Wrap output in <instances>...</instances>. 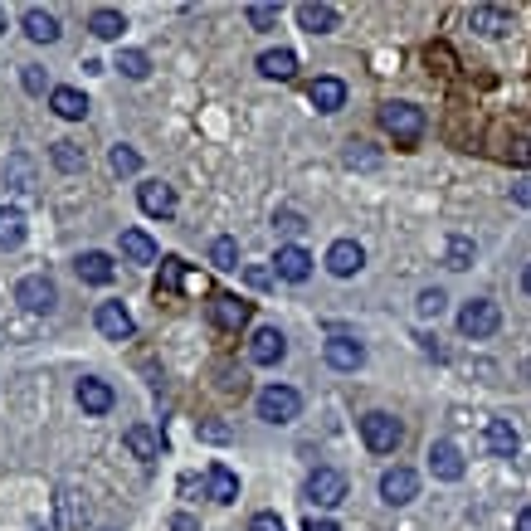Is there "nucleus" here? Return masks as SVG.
I'll list each match as a JSON object with an SVG mask.
<instances>
[{
	"mask_svg": "<svg viewBox=\"0 0 531 531\" xmlns=\"http://www.w3.org/2000/svg\"><path fill=\"white\" fill-rule=\"evenodd\" d=\"M361 439H366L371 454H395L405 444V424L385 410H371V415H361Z\"/></svg>",
	"mask_w": 531,
	"mask_h": 531,
	"instance_id": "obj_1",
	"label": "nucleus"
},
{
	"mask_svg": "<svg viewBox=\"0 0 531 531\" xmlns=\"http://www.w3.org/2000/svg\"><path fill=\"white\" fill-rule=\"evenodd\" d=\"M380 127H385L400 147H415L419 137H424V113H419L415 103H385V108H380Z\"/></svg>",
	"mask_w": 531,
	"mask_h": 531,
	"instance_id": "obj_2",
	"label": "nucleus"
},
{
	"mask_svg": "<svg viewBox=\"0 0 531 531\" xmlns=\"http://www.w3.org/2000/svg\"><path fill=\"white\" fill-rule=\"evenodd\" d=\"M497 327H502V307H497L493 298H473V303L458 307V332H463V337L483 342V337H493Z\"/></svg>",
	"mask_w": 531,
	"mask_h": 531,
	"instance_id": "obj_3",
	"label": "nucleus"
},
{
	"mask_svg": "<svg viewBox=\"0 0 531 531\" xmlns=\"http://www.w3.org/2000/svg\"><path fill=\"white\" fill-rule=\"evenodd\" d=\"M298 415H303V395L293 385H268V390H259V419L264 424H293Z\"/></svg>",
	"mask_w": 531,
	"mask_h": 531,
	"instance_id": "obj_4",
	"label": "nucleus"
},
{
	"mask_svg": "<svg viewBox=\"0 0 531 531\" xmlns=\"http://www.w3.org/2000/svg\"><path fill=\"white\" fill-rule=\"evenodd\" d=\"M15 303L25 307V312H54L59 307V288L44 273H30V278L15 283Z\"/></svg>",
	"mask_w": 531,
	"mask_h": 531,
	"instance_id": "obj_5",
	"label": "nucleus"
},
{
	"mask_svg": "<svg viewBox=\"0 0 531 531\" xmlns=\"http://www.w3.org/2000/svg\"><path fill=\"white\" fill-rule=\"evenodd\" d=\"M322 356H327L332 371H361V366H366V346L356 342L351 332H332V337L322 342Z\"/></svg>",
	"mask_w": 531,
	"mask_h": 531,
	"instance_id": "obj_6",
	"label": "nucleus"
},
{
	"mask_svg": "<svg viewBox=\"0 0 531 531\" xmlns=\"http://www.w3.org/2000/svg\"><path fill=\"white\" fill-rule=\"evenodd\" d=\"M307 502H317V507H342L346 502V473L337 468H317L312 478H307Z\"/></svg>",
	"mask_w": 531,
	"mask_h": 531,
	"instance_id": "obj_7",
	"label": "nucleus"
},
{
	"mask_svg": "<svg viewBox=\"0 0 531 531\" xmlns=\"http://www.w3.org/2000/svg\"><path fill=\"white\" fill-rule=\"evenodd\" d=\"M249 317H254V303H244L239 293H215V298H210V322H215L220 332H239Z\"/></svg>",
	"mask_w": 531,
	"mask_h": 531,
	"instance_id": "obj_8",
	"label": "nucleus"
},
{
	"mask_svg": "<svg viewBox=\"0 0 531 531\" xmlns=\"http://www.w3.org/2000/svg\"><path fill=\"white\" fill-rule=\"evenodd\" d=\"M415 497H419L415 468H385V473H380V502L405 507V502H415Z\"/></svg>",
	"mask_w": 531,
	"mask_h": 531,
	"instance_id": "obj_9",
	"label": "nucleus"
},
{
	"mask_svg": "<svg viewBox=\"0 0 531 531\" xmlns=\"http://www.w3.org/2000/svg\"><path fill=\"white\" fill-rule=\"evenodd\" d=\"M93 322H98V332H103L108 342H132V337H137V322H132V312L122 303H98Z\"/></svg>",
	"mask_w": 531,
	"mask_h": 531,
	"instance_id": "obj_10",
	"label": "nucleus"
},
{
	"mask_svg": "<svg viewBox=\"0 0 531 531\" xmlns=\"http://www.w3.org/2000/svg\"><path fill=\"white\" fill-rule=\"evenodd\" d=\"M429 473H434L439 483H458V478L468 473V463H463V454H458V444L434 439V444H429Z\"/></svg>",
	"mask_w": 531,
	"mask_h": 531,
	"instance_id": "obj_11",
	"label": "nucleus"
},
{
	"mask_svg": "<svg viewBox=\"0 0 531 531\" xmlns=\"http://www.w3.org/2000/svg\"><path fill=\"white\" fill-rule=\"evenodd\" d=\"M468 30H478L483 39L512 35V10L507 5H473L468 10Z\"/></svg>",
	"mask_w": 531,
	"mask_h": 531,
	"instance_id": "obj_12",
	"label": "nucleus"
},
{
	"mask_svg": "<svg viewBox=\"0 0 531 531\" xmlns=\"http://www.w3.org/2000/svg\"><path fill=\"white\" fill-rule=\"evenodd\" d=\"M137 205H142V215H152V220H171V215H176V190L166 186V181H142V186H137Z\"/></svg>",
	"mask_w": 531,
	"mask_h": 531,
	"instance_id": "obj_13",
	"label": "nucleus"
},
{
	"mask_svg": "<svg viewBox=\"0 0 531 531\" xmlns=\"http://www.w3.org/2000/svg\"><path fill=\"white\" fill-rule=\"evenodd\" d=\"M366 268V249L356 244V239H337L332 249H327V273L332 278H356Z\"/></svg>",
	"mask_w": 531,
	"mask_h": 531,
	"instance_id": "obj_14",
	"label": "nucleus"
},
{
	"mask_svg": "<svg viewBox=\"0 0 531 531\" xmlns=\"http://www.w3.org/2000/svg\"><path fill=\"white\" fill-rule=\"evenodd\" d=\"M288 356V337L278 332V327H259L254 337H249V361L254 366H278Z\"/></svg>",
	"mask_w": 531,
	"mask_h": 531,
	"instance_id": "obj_15",
	"label": "nucleus"
},
{
	"mask_svg": "<svg viewBox=\"0 0 531 531\" xmlns=\"http://www.w3.org/2000/svg\"><path fill=\"white\" fill-rule=\"evenodd\" d=\"M298 25H303L307 35H332V30L342 25V10L327 5V0H303V5H298Z\"/></svg>",
	"mask_w": 531,
	"mask_h": 531,
	"instance_id": "obj_16",
	"label": "nucleus"
},
{
	"mask_svg": "<svg viewBox=\"0 0 531 531\" xmlns=\"http://www.w3.org/2000/svg\"><path fill=\"white\" fill-rule=\"evenodd\" d=\"M273 273H278L283 283H307V278H312V254H307L303 244H283L278 259H273Z\"/></svg>",
	"mask_w": 531,
	"mask_h": 531,
	"instance_id": "obj_17",
	"label": "nucleus"
},
{
	"mask_svg": "<svg viewBox=\"0 0 531 531\" xmlns=\"http://www.w3.org/2000/svg\"><path fill=\"white\" fill-rule=\"evenodd\" d=\"M78 405H83V415H108V410L117 405L113 385L98 380V376H83L78 380Z\"/></svg>",
	"mask_w": 531,
	"mask_h": 531,
	"instance_id": "obj_18",
	"label": "nucleus"
},
{
	"mask_svg": "<svg viewBox=\"0 0 531 531\" xmlns=\"http://www.w3.org/2000/svg\"><path fill=\"white\" fill-rule=\"evenodd\" d=\"M74 268H78V278H83V283H93V288H108V283L117 278V264L108 259V254H103V249H88V254H78Z\"/></svg>",
	"mask_w": 531,
	"mask_h": 531,
	"instance_id": "obj_19",
	"label": "nucleus"
},
{
	"mask_svg": "<svg viewBox=\"0 0 531 531\" xmlns=\"http://www.w3.org/2000/svg\"><path fill=\"white\" fill-rule=\"evenodd\" d=\"M483 444H488V454H497V458H517L522 434H517L507 419H488V424H483Z\"/></svg>",
	"mask_w": 531,
	"mask_h": 531,
	"instance_id": "obj_20",
	"label": "nucleus"
},
{
	"mask_svg": "<svg viewBox=\"0 0 531 531\" xmlns=\"http://www.w3.org/2000/svg\"><path fill=\"white\" fill-rule=\"evenodd\" d=\"M307 98H312L317 113H342L346 108V83L342 78H332V74H322L312 88H307Z\"/></svg>",
	"mask_w": 531,
	"mask_h": 531,
	"instance_id": "obj_21",
	"label": "nucleus"
},
{
	"mask_svg": "<svg viewBox=\"0 0 531 531\" xmlns=\"http://www.w3.org/2000/svg\"><path fill=\"white\" fill-rule=\"evenodd\" d=\"M20 30L35 39V44H54V39L64 35V30H59V15H54V10H44V5H30V10H25Z\"/></svg>",
	"mask_w": 531,
	"mask_h": 531,
	"instance_id": "obj_22",
	"label": "nucleus"
},
{
	"mask_svg": "<svg viewBox=\"0 0 531 531\" xmlns=\"http://www.w3.org/2000/svg\"><path fill=\"white\" fill-rule=\"evenodd\" d=\"M117 244H122V259H127V264H156V259H161V249H156V239L147 229H122Z\"/></svg>",
	"mask_w": 531,
	"mask_h": 531,
	"instance_id": "obj_23",
	"label": "nucleus"
},
{
	"mask_svg": "<svg viewBox=\"0 0 531 531\" xmlns=\"http://www.w3.org/2000/svg\"><path fill=\"white\" fill-rule=\"evenodd\" d=\"M5 186L15 190V195H35V161H30V152H10L5 156Z\"/></svg>",
	"mask_w": 531,
	"mask_h": 531,
	"instance_id": "obj_24",
	"label": "nucleus"
},
{
	"mask_svg": "<svg viewBox=\"0 0 531 531\" xmlns=\"http://www.w3.org/2000/svg\"><path fill=\"white\" fill-rule=\"evenodd\" d=\"M122 444H127V454L132 458H142V463H152L156 454H161V434H156L152 424H127V434H122Z\"/></svg>",
	"mask_w": 531,
	"mask_h": 531,
	"instance_id": "obj_25",
	"label": "nucleus"
},
{
	"mask_svg": "<svg viewBox=\"0 0 531 531\" xmlns=\"http://www.w3.org/2000/svg\"><path fill=\"white\" fill-rule=\"evenodd\" d=\"M205 493L215 497L220 507L239 502V478H234V468H225V463H210V468H205Z\"/></svg>",
	"mask_w": 531,
	"mask_h": 531,
	"instance_id": "obj_26",
	"label": "nucleus"
},
{
	"mask_svg": "<svg viewBox=\"0 0 531 531\" xmlns=\"http://www.w3.org/2000/svg\"><path fill=\"white\" fill-rule=\"evenodd\" d=\"M122 30H127V15L113 10V5H98V10L88 15V35L93 39H122Z\"/></svg>",
	"mask_w": 531,
	"mask_h": 531,
	"instance_id": "obj_27",
	"label": "nucleus"
},
{
	"mask_svg": "<svg viewBox=\"0 0 531 531\" xmlns=\"http://www.w3.org/2000/svg\"><path fill=\"white\" fill-rule=\"evenodd\" d=\"M259 74L288 83V78L298 74V54H293V49H264V54H259Z\"/></svg>",
	"mask_w": 531,
	"mask_h": 531,
	"instance_id": "obj_28",
	"label": "nucleus"
},
{
	"mask_svg": "<svg viewBox=\"0 0 531 531\" xmlns=\"http://www.w3.org/2000/svg\"><path fill=\"white\" fill-rule=\"evenodd\" d=\"M49 108L64 117V122H83L88 117V98L78 88H49Z\"/></svg>",
	"mask_w": 531,
	"mask_h": 531,
	"instance_id": "obj_29",
	"label": "nucleus"
},
{
	"mask_svg": "<svg viewBox=\"0 0 531 531\" xmlns=\"http://www.w3.org/2000/svg\"><path fill=\"white\" fill-rule=\"evenodd\" d=\"M59 517H64V527H88V502H83V493L78 488H59Z\"/></svg>",
	"mask_w": 531,
	"mask_h": 531,
	"instance_id": "obj_30",
	"label": "nucleus"
},
{
	"mask_svg": "<svg viewBox=\"0 0 531 531\" xmlns=\"http://www.w3.org/2000/svg\"><path fill=\"white\" fill-rule=\"evenodd\" d=\"M25 244V215L15 205H0V249H20Z\"/></svg>",
	"mask_w": 531,
	"mask_h": 531,
	"instance_id": "obj_31",
	"label": "nucleus"
},
{
	"mask_svg": "<svg viewBox=\"0 0 531 531\" xmlns=\"http://www.w3.org/2000/svg\"><path fill=\"white\" fill-rule=\"evenodd\" d=\"M49 161H54L59 171H69V176H74V171L88 166V152H83L78 142H54V147H49Z\"/></svg>",
	"mask_w": 531,
	"mask_h": 531,
	"instance_id": "obj_32",
	"label": "nucleus"
},
{
	"mask_svg": "<svg viewBox=\"0 0 531 531\" xmlns=\"http://www.w3.org/2000/svg\"><path fill=\"white\" fill-rule=\"evenodd\" d=\"M113 69H117L122 78H132V83H142V78L152 74V59H147L142 49H122V54H117V64H113Z\"/></svg>",
	"mask_w": 531,
	"mask_h": 531,
	"instance_id": "obj_33",
	"label": "nucleus"
},
{
	"mask_svg": "<svg viewBox=\"0 0 531 531\" xmlns=\"http://www.w3.org/2000/svg\"><path fill=\"white\" fill-rule=\"evenodd\" d=\"M473 259H478L473 239H463V234H454V239H449V249H444V264H449V268H473Z\"/></svg>",
	"mask_w": 531,
	"mask_h": 531,
	"instance_id": "obj_34",
	"label": "nucleus"
},
{
	"mask_svg": "<svg viewBox=\"0 0 531 531\" xmlns=\"http://www.w3.org/2000/svg\"><path fill=\"white\" fill-rule=\"evenodd\" d=\"M210 264L215 268H239V239H229V234H220L215 244H210Z\"/></svg>",
	"mask_w": 531,
	"mask_h": 531,
	"instance_id": "obj_35",
	"label": "nucleus"
},
{
	"mask_svg": "<svg viewBox=\"0 0 531 531\" xmlns=\"http://www.w3.org/2000/svg\"><path fill=\"white\" fill-rule=\"evenodd\" d=\"M108 166H113L117 176H137V171H142V156L132 152V147H122V142H117L113 156H108Z\"/></svg>",
	"mask_w": 531,
	"mask_h": 531,
	"instance_id": "obj_36",
	"label": "nucleus"
},
{
	"mask_svg": "<svg viewBox=\"0 0 531 531\" xmlns=\"http://www.w3.org/2000/svg\"><path fill=\"white\" fill-rule=\"evenodd\" d=\"M195 434H200L205 444H229V439H234V429L220 424V419H200V424H195Z\"/></svg>",
	"mask_w": 531,
	"mask_h": 531,
	"instance_id": "obj_37",
	"label": "nucleus"
},
{
	"mask_svg": "<svg viewBox=\"0 0 531 531\" xmlns=\"http://www.w3.org/2000/svg\"><path fill=\"white\" fill-rule=\"evenodd\" d=\"M181 278H186L181 259H161V293H181Z\"/></svg>",
	"mask_w": 531,
	"mask_h": 531,
	"instance_id": "obj_38",
	"label": "nucleus"
},
{
	"mask_svg": "<svg viewBox=\"0 0 531 531\" xmlns=\"http://www.w3.org/2000/svg\"><path fill=\"white\" fill-rule=\"evenodd\" d=\"M415 307H419V317H439V312L449 307V298H444V288H424Z\"/></svg>",
	"mask_w": 531,
	"mask_h": 531,
	"instance_id": "obj_39",
	"label": "nucleus"
},
{
	"mask_svg": "<svg viewBox=\"0 0 531 531\" xmlns=\"http://www.w3.org/2000/svg\"><path fill=\"white\" fill-rule=\"evenodd\" d=\"M249 30H273L278 25V5H249Z\"/></svg>",
	"mask_w": 531,
	"mask_h": 531,
	"instance_id": "obj_40",
	"label": "nucleus"
},
{
	"mask_svg": "<svg viewBox=\"0 0 531 531\" xmlns=\"http://www.w3.org/2000/svg\"><path fill=\"white\" fill-rule=\"evenodd\" d=\"M273 225H278V234H303L307 215H298V210H278V215H273Z\"/></svg>",
	"mask_w": 531,
	"mask_h": 531,
	"instance_id": "obj_41",
	"label": "nucleus"
},
{
	"mask_svg": "<svg viewBox=\"0 0 531 531\" xmlns=\"http://www.w3.org/2000/svg\"><path fill=\"white\" fill-rule=\"evenodd\" d=\"M249 531H288V527H283L278 512H254V517H249Z\"/></svg>",
	"mask_w": 531,
	"mask_h": 531,
	"instance_id": "obj_42",
	"label": "nucleus"
},
{
	"mask_svg": "<svg viewBox=\"0 0 531 531\" xmlns=\"http://www.w3.org/2000/svg\"><path fill=\"white\" fill-rule=\"evenodd\" d=\"M244 283H249V288H268V283H273V268L249 264V268H244Z\"/></svg>",
	"mask_w": 531,
	"mask_h": 531,
	"instance_id": "obj_43",
	"label": "nucleus"
},
{
	"mask_svg": "<svg viewBox=\"0 0 531 531\" xmlns=\"http://www.w3.org/2000/svg\"><path fill=\"white\" fill-rule=\"evenodd\" d=\"M25 88H30V93H44V69H39V64H25Z\"/></svg>",
	"mask_w": 531,
	"mask_h": 531,
	"instance_id": "obj_44",
	"label": "nucleus"
},
{
	"mask_svg": "<svg viewBox=\"0 0 531 531\" xmlns=\"http://www.w3.org/2000/svg\"><path fill=\"white\" fill-rule=\"evenodd\" d=\"M346 166H376V156L361 152V142H351V152H346Z\"/></svg>",
	"mask_w": 531,
	"mask_h": 531,
	"instance_id": "obj_45",
	"label": "nucleus"
},
{
	"mask_svg": "<svg viewBox=\"0 0 531 531\" xmlns=\"http://www.w3.org/2000/svg\"><path fill=\"white\" fill-rule=\"evenodd\" d=\"M171 531H200V522L186 517V512H176V517H171Z\"/></svg>",
	"mask_w": 531,
	"mask_h": 531,
	"instance_id": "obj_46",
	"label": "nucleus"
},
{
	"mask_svg": "<svg viewBox=\"0 0 531 531\" xmlns=\"http://www.w3.org/2000/svg\"><path fill=\"white\" fill-rule=\"evenodd\" d=\"M303 531H342V527H337V522H327V517H307Z\"/></svg>",
	"mask_w": 531,
	"mask_h": 531,
	"instance_id": "obj_47",
	"label": "nucleus"
},
{
	"mask_svg": "<svg viewBox=\"0 0 531 531\" xmlns=\"http://www.w3.org/2000/svg\"><path fill=\"white\" fill-rule=\"evenodd\" d=\"M512 161H522V166H531V142H522V147L512 152Z\"/></svg>",
	"mask_w": 531,
	"mask_h": 531,
	"instance_id": "obj_48",
	"label": "nucleus"
},
{
	"mask_svg": "<svg viewBox=\"0 0 531 531\" xmlns=\"http://www.w3.org/2000/svg\"><path fill=\"white\" fill-rule=\"evenodd\" d=\"M517 531H531V507H522V512H517Z\"/></svg>",
	"mask_w": 531,
	"mask_h": 531,
	"instance_id": "obj_49",
	"label": "nucleus"
},
{
	"mask_svg": "<svg viewBox=\"0 0 531 531\" xmlns=\"http://www.w3.org/2000/svg\"><path fill=\"white\" fill-rule=\"evenodd\" d=\"M517 200H522V205H531V181H522V186H517Z\"/></svg>",
	"mask_w": 531,
	"mask_h": 531,
	"instance_id": "obj_50",
	"label": "nucleus"
},
{
	"mask_svg": "<svg viewBox=\"0 0 531 531\" xmlns=\"http://www.w3.org/2000/svg\"><path fill=\"white\" fill-rule=\"evenodd\" d=\"M522 288H527V293H531V264H527V273H522Z\"/></svg>",
	"mask_w": 531,
	"mask_h": 531,
	"instance_id": "obj_51",
	"label": "nucleus"
},
{
	"mask_svg": "<svg viewBox=\"0 0 531 531\" xmlns=\"http://www.w3.org/2000/svg\"><path fill=\"white\" fill-rule=\"evenodd\" d=\"M0 35H5V5H0Z\"/></svg>",
	"mask_w": 531,
	"mask_h": 531,
	"instance_id": "obj_52",
	"label": "nucleus"
}]
</instances>
